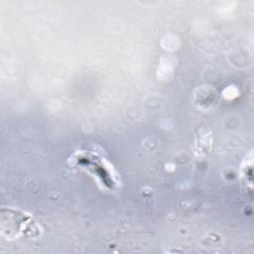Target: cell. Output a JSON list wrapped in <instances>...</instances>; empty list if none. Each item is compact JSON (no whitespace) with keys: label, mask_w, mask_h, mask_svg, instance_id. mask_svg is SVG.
Listing matches in <instances>:
<instances>
[{"label":"cell","mask_w":254,"mask_h":254,"mask_svg":"<svg viewBox=\"0 0 254 254\" xmlns=\"http://www.w3.org/2000/svg\"><path fill=\"white\" fill-rule=\"evenodd\" d=\"M70 161L72 165L89 172L102 188L113 190L118 186V177L112 165L99 153L80 150L70 158Z\"/></svg>","instance_id":"1"}]
</instances>
